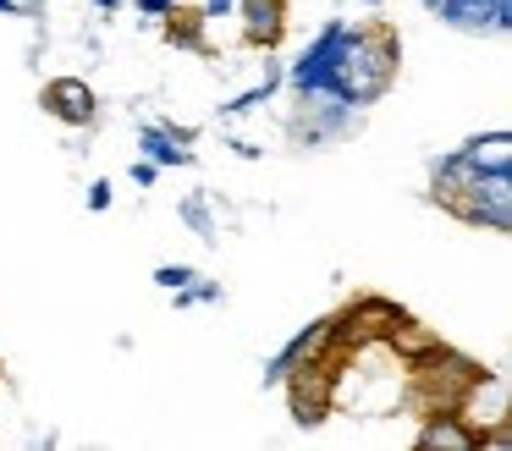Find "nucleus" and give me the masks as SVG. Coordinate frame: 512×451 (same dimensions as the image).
Masks as SVG:
<instances>
[{
  "label": "nucleus",
  "instance_id": "f8f14e48",
  "mask_svg": "<svg viewBox=\"0 0 512 451\" xmlns=\"http://www.w3.org/2000/svg\"><path fill=\"white\" fill-rule=\"evenodd\" d=\"M155 281L166 286V292H182L188 281H199V270H188V264H160V270H155Z\"/></svg>",
  "mask_w": 512,
  "mask_h": 451
},
{
  "label": "nucleus",
  "instance_id": "9b49d317",
  "mask_svg": "<svg viewBox=\"0 0 512 451\" xmlns=\"http://www.w3.org/2000/svg\"><path fill=\"white\" fill-rule=\"evenodd\" d=\"M182 220H188L199 237H215V220H210V204H204V198H188V204H182Z\"/></svg>",
  "mask_w": 512,
  "mask_h": 451
},
{
  "label": "nucleus",
  "instance_id": "423d86ee",
  "mask_svg": "<svg viewBox=\"0 0 512 451\" xmlns=\"http://www.w3.org/2000/svg\"><path fill=\"white\" fill-rule=\"evenodd\" d=\"M419 446L424 451H479V429L468 424L457 407H441V413H430V424L419 429Z\"/></svg>",
  "mask_w": 512,
  "mask_h": 451
},
{
  "label": "nucleus",
  "instance_id": "dca6fc26",
  "mask_svg": "<svg viewBox=\"0 0 512 451\" xmlns=\"http://www.w3.org/2000/svg\"><path fill=\"white\" fill-rule=\"evenodd\" d=\"M232 6H237V0H204L199 17H221V11H232Z\"/></svg>",
  "mask_w": 512,
  "mask_h": 451
},
{
  "label": "nucleus",
  "instance_id": "f257e3e1",
  "mask_svg": "<svg viewBox=\"0 0 512 451\" xmlns=\"http://www.w3.org/2000/svg\"><path fill=\"white\" fill-rule=\"evenodd\" d=\"M397 33L386 22H364V28H347V44L336 55V72L325 94L347 99V105H375L391 83H397Z\"/></svg>",
  "mask_w": 512,
  "mask_h": 451
},
{
  "label": "nucleus",
  "instance_id": "1a4fd4ad",
  "mask_svg": "<svg viewBox=\"0 0 512 451\" xmlns=\"http://www.w3.org/2000/svg\"><path fill=\"white\" fill-rule=\"evenodd\" d=\"M468 160V171H507L512 165V132H490V138H474L468 149H457Z\"/></svg>",
  "mask_w": 512,
  "mask_h": 451
},
{
  "label": "nucleus",
  "instance_id": "2eb2a0df",
  "mask_svg": "<svg viewBox=\"0 0 512 451\" xmlns=\"http://www.w3.org/2000/svg\"><path fill=\"white\" fill-rule=\"evenodd\" d=\"M155 171H160V165L138 160V165H133V182H138V187H149V182H155Z\"/></svg>",
  "mask_w": 512,
  "mask_h": 451
},
{
  "label": "nucleus",
  "instance_id": "4468645a",
  "mask_svg": "<svg viewBox=\"0 0 512 451\" xmlns=\"http://www.w3.org/2000/svg\"><path fill=\"white\" fill-rule=\"evenodd\" d=\"M105 204H111V182H94L89 187V209H105Z\"/></svg>",
  "mask_w": 512,
  "mask_h": 451
},
{
  "label": "nucleus",
  "instance_id": "20e7f679",
  "mask_svg": "<svg viewBox=\"0 0 512 451\" xmlns=\"http://www.w3.org/2000/svg\"><path fill=\"white\" fill-rule=\"evenodd\" d=\"M336 347V319H314L309 330H298V336L287 341V347L270 358V369H265V380L270 385H281L292 369H303V363H314V358H325V352Z\"/></svg>",
  "mask_w": 512,
  "mask_h": 451
},
{
  "label": "nucleus",
  "instance_id": "f3484780",
  "mask_svg": "<svg viewBox=\"0 0 512 451\" xmlns=\"http://www.w3.org/2000/svg\"><path fill=\"white\" fill-rule=\"evenodd\" d=\"M138 6H144V11H155V17H160V11H171V0H138Z\"/></svg>",
  "mask_w": 512,
  "mask_h": 451
},
{
  "label": "nucleus",
  "instance_id": "f03ea898",
  "mask_svg": "<svg viewBox=\"0 0 512 451\" xmlns=\"http://www.w3.org/2000/svg\"><path fill=\"white\" fill-rule=\"evenodd\" d=\"M452 209L468 220V226L507 231L512 226V182H507V171H474L463 182V193L452 198Z\"/></svg>",
  "mask_w": 512,
  "mask_h": 451
},
{
  "label": "nucleus",
  "instance_id": "ddd939ff",
  "mask_svg": "<svg viewBox=\"0 0 512 451\" xmlns=\"http://www.w3.org/2000/svg\"><path fill=\"white\" fill-rule=\"evenodd\" d=\"M199 22H204V17H182V22H171L166 33H171L177 44H199Z\"/></svg>",
  "mask_w": 512,
  "mask_h": 451
},
{
  "label": "nucleus",
  "instance_id": "0eeeda50",
  "mask_svg": "<svg viewBox=\"0 0 512 451\" xmlns=\"http://www.w3.org/2000/svg\"><path fill=\"white\" fill-rule=\"evenodd\" d=\"M45 110L61 116L67 127H89L94 121V88L83 83V77H56V83H45Z\"/></svg>",
  "mask_w": 512,
  "mask_h": 451
},
{
  "label": "nucleus",
  "instance_id": "9d476101",
  "mask_svg": "<svg viewBox=\"0 0 512 451\" xmlns=\"http://www.w3.org/2000/svg\"><path fill=\"white\" fill-rule=\"evenodd\" d=\"M144 154H149V165H188V149H182V138L171 127H149Z\"/></svg>",
  "mask_w": 512,
  "mask_h": 451
},
{
  "label": "nucleus",
  "instance_id": "7ed1b4c3",
  "mask_svg": "<svg viewBox=\"0 0 512 451\" xmlns=\"http://www.w3.org/2000/svg\"><path fill=\"white\" fill-rule=\"evenodd\" d=\"M347 28H353V22H331V28L303 50V61L292 66V88H298V94H325V88H331V72H336V55H342V44H347Z\"/></svg>",
  "mask_w": 512,
  "mask_h": 451
},
{
  "label": "nucleus",
  "instance_id": "6ab92c4d",
  "mask_svg": "<svg viewBox=\"0 0 512 451\" xmlns=\"http://www.w3.org/2000/svg\"><path fill=\"white\" fill-rule=\"evenodd\" d=\"M424 6H430V11H435V0H424Z\"/></svg>",
  "mask_w": 512,
  "mask_h": 451
},
{
  "label": "nucleus",
  "instance_id": "6e6552de",
  "mask_svg": "<svg viewBox=\"0 0 512 451\" xmlns=\"http://www.w3.org/2000/svg\"><path fill=\"white\" fill-rule=\"evenodd\" d=\"M237 17H243V39L259 44V50H270V44H281V28H287V11H281V0H237Z\"/></svg>",
  "mask_w": 512,
  "mask_h": 451
},
{
  "label": "nucleus",
  "instance_id": "39448f33",
  "mask_svg": "<svg viewBox=\"0 0 512 451\" xmlns=\"http://www.w3.org/2000/svg\"><path fill=\"white\" fill-rule=\"evenodd\" d=\"M435 11L463 33H507L512 28V0H435Z\"/></svg>",
  "mask_w": 512,
  "mask_h": 451
},
{
  "label": "nucleus",
  "instance_id": "a211bd4d",
  "mask_svg": "<svg viewBox=\"0 0 512 451\" xmlns=\"http://www.w3.org/2000/svg\"><path fill=\"white\" fill-rule=\"evenodd\" d=\"M0 11H12V0H0Z\"/></svg>",
  "mask_w": 512,
  "mask_h": 451
}]
</instances>
